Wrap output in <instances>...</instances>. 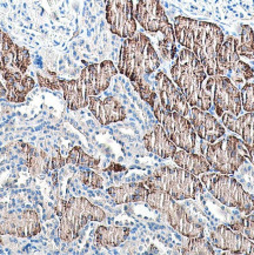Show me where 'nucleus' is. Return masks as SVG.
<instances>
[{
	"mask_svg": "<svg viewBox=\"0 0 254 255\" xmlns=\"http://www.w3.org/2000/svg\"><path fill=\"white\" fill-rule=\"evenodd\" d=\"M173 28L175 40L199 59L208 76H216L217 54L225 39L223 29L212 22L187 17L175 18Z\"/></svg>",
	"mask_w": 254,
	"mask_h": 255,
	"instance_id": "obj_1",
	"label": "nucleus"
},
{
	"mask_svg": "<svg viewBox=\"0 0 254 255\" xmlns=\"http://www.w3.org/2000/svg\"><path fill=\"white\" fill-rule=\"evenodd\" d=\"M171 78L191 107L210 111L213 77H210L200 60L187 48L179 51L171 67Z\"/></svg>",
	"mask_w": 254,
	"mask_h": 255,
	"instance_id": "obj_2",
	"label": "nucleus"
},
{
	"mask_svg": "<svg viewBox=\"0 0 254 255\" xmlns=\"http://www.w3.org/2000/svg\"><path fill=\"white\" fill-rule=\"evenodd\" d=\"M117 73H119L118 68L113 61L104 60L85 67L77 79H60L61 92L68 109L78 111L89 106L90 98L105 92Z\"/></svg>",
	"mask_w": 254,
	"mask_h": 255,
	"instance_id": "obj_3",
	"label": "nucleus"
},
{
	"mask_svg": "<svg viewBox=\"0 0 254 255\" xmlns=\"http://www.w3.org/2000/svg\"><path fill=\"white\" fill-rule=\"evenodd\" d=\"M159 67L160 58L147 35L135 33L124 40L117 68L131 83L149 78Z\"/></svg>",
	"mask_w": 254,
	"mask_h": 255,
	"instance_id": "obj_4",
	"label": "nucleus"
},
{
	"mask_svg": "<svg viewBox=\"0 0 254 255\" xmlns=\"http://www.w3.org/2000/svg\"><path fill=\"white\" fill-rule=\"evenodd\" d=\"M142 182L148 189L164 192L177 201L197 199L204 193V185L201 180L179 166H164L155 169Z\"/></svg>",
	"mask_w": 254,
	"mask_h": 255,
	"instance_id": "obj_5",
	"label": "nucleus"
},
{
	"mask_svg": "<svg viewBox=\"0 0 254 255\" xmlns=\"http://www.w3.org/2000/svg\"><path fill=\"white\" fill-rule=\"evenodd\" d=\"M136 24L149 33H161L162 39L158 41L161 57L173 60L177 53L173 25L168 20L165 9L159 0H138L134 8Z\"/></svg>",
	"mask_w": 254,
	"mask_h": 255,
	"instance_id": "obj_6",
	"label": "nucleus"
},
{
	"mask_svg": "<svg viewBox=\"0 0 254 255\" xmlns=\"http://www.w3.org/2000/svg\"><path fill=\"white\" fill-rule=\"evenodd\" d=\"M105 219V212L90 202L86 198L71 197L64 199L58 237L65 243H71L79 237L81 230L90 221L102 222Z\"/></svg>",
	"mask_w": 254,
	"mask_h": 255,
	"instance_id": "obj_7",
	"label": "nucleus"
},
{
	"mask_svg": "<svg viewBox=\"0 0 254 255\" xmlns=\"http://www.w3.org/2000/svg\"><path fill=\"white\" fill-rule=\"evenodd\" d=\"M251 152L252 147L234 135L207 143L203 149V154L211 169L229 175L234 174L240 168L245 159L251 155Z\"/></svg>",
	"mask_w": 254,
	"mask_h": 255,
	"instance_id": "obj_8",
	"label": "nucleus"
},
{
	"mask_svg": "<svg viewBox=\"0 0 254 255\" xmlns=\"http://www.w3.org/2000/svg\"><path fill=\"white\" fill-rule=\"evenodd\" d=\"M149 207L159 212L167 224L186 238L204 237V227L195 221L177 200L164 192L148 189L145 200Z\"/></svg>",
	"mask_w": 254,
	"mask_h": 255,
	"instance_id": "obj_9",
	"label": "nucleus"
},
{
	"mask_svg": "<svg viewBox=\"0 0 254 255\" xmlns=\"http://www.w3.org/2000/svg\"><path fill=\"white\" fill-rule=\"evenodd\" d=\"M200 180L204 187L223 205L236 208L246 215L254 211V197L246 192L233 176L207 172L201 174Z\"/></svg>",
	"mask_w": 254,
	"mask_h": 255,
	"instance_id": "obj_10",
	"label": "nucleus"
},
{
	"mask_svg": "<svg viewBox=\"0 0 254 255\" xmlns=\"http://www.w3.org/2000/svg\"><path fill=\"white\" fill-rule=\"evenodd\" d=\"M149 107L154 113L155 119L162 126L174 145L180 149L193 152L197 143V134L187 117L177 112H168L162 109L158 99Z\"/></svg>",
	"mask_w": 254,
	"mask_h": 255,
	"instance_id": "obj_11",
	"label": "nucleus"
},
{
	"mask_svg": "<svg viewBox=\"0 0 254 255\" xmlns=\"http://www.w3.org/2000/svg\"><path fill=\"white\" fill-rule=\"evenodd\" d=\"M238 39L227 37L217 54V74L227 77L238 87L254 78V71L249 64L240 60L237 51Z\"/></svg>",
	"mask_w": 254,
	"mask_h": 255,
	"instance_id": "obj_12",
	"label": "nucleus"
},
{
	"mask_svg": "<svg viewBox=\"0 0 254 255\" xmlns=\"http://www.w3.org/2000/svg\"><path fill=\"white\" fill-rule=\"evenodd\" d=\"M106 6V21L111 32L126 39L136 33L133 0H104Z\"/></svg>",
	"mask_w": 254,
	"mask_h": 255,
	"instance_id": "obj_13",
	"label": "nucleus"
},
{
	"mask_svg": "<svg viewBox=\"0 0 254 255\" xmlns=\"http://www.w3.org/2000/svg\"><path fill=\"white\" fill-rule=\"evenodd\" d=\"M40 219L33 209L19 212L0 211V235L32 238L40 233Z\"/></svg>",
	"mask_w": 254,
	"mask_h": 255,
	"instance_id": "obj_14",
	"label": "nucleus"
},
{
	"mask_svg": "<svg viewBox=\"0 0 254 255\" xmlns=\"http://www.w3.org/2000/svg\"><path fill=\"white\" fill-rule=\"evenodd\" d=\"M212 106L218 117L230 113L237 117L242 112V97L240 91L227 77L214 76L212 88Z\"/></svg>",
	"mask_w": 254,
	"mask_h": 255,
	"instance_id": "obj_15",
	"label": "nucleus"
},
{
	"mask_svg": "<svg viewBox=\"0 0 254 255\" xmlns=\"http://www.w3.org/2000/svg\"><path fill=\"white\" fill-rule=\"evenodd\" d=\"M154 87L162 109L188 118L191 113L190 104L173 80L166 76L164 72L159 71L154 76Z\"/></svg>",
	"mask_w": 254,
	"mask_h": 255,
	"instance_id": "obj_16",
	"label": "nucleus"
},
{
	"mask_svg": "<svg viewBox=\"0 0 254 255\" xmlns=\"http://www.w3.org/2000/svg\"><path fill=\"white\" fill-rule=\"evenodd\" d=\"M211 243L218 250L232 254H254V243L233 231L229 225H220L211 233Z\"/></svg>",
	"mask_w": 254,
	"mask_h": 255,
	"instance_id": "obj_17",
	"label": "nucleus"
},
{
	"mask_svg": "<svg viewBox=\"0 0 254 255\" xmlns=\"http://www.w3.org/2000/svg\"><path fill=\"white\" fill-rule=\"evenodd\" d=\"M188 118L197 136L208 143L218 141L226 133L225 126L218 122L217 118L211 114L210 111L191 107V113Z\"/></svg>",
	"mask_w": 254,
	"mask_h": 255,
	"instance_id": "obj_18",
	"label": "nucleus"
},
{
	"mask_svg": "<svg viewBox=\"0 0 254 255\" xmlns=\"http://www.w3.org/2000/svg\"><path fill=\"white\" fill-rule=\"evenodd\" d=\"M87 107L98 120V123L103 126L123 122L126 119L125 107L117 98L112 96L105 98L91 97Z\"/></svg>",
	"mask_w": 254,
	"mask_h": 255,
	"instance_id": "obj_19",
	"label": "nucleus"
},
{
	"mask_svg": "<svg viewBox=\"0 0 254 255\" xmlns=\"http://www.w3.org/2000/svg\"><path fill=\"white\" fill-rule=\"evenodd\" d=\"M1 78L6 87V99L9 103H24L27 94L35 87L33 78L20 72H5L1 73Z\"/></svg>",
	"mask_w": 254,
	"mask_h": 255,
	"instance_id": "obj_20",
	"label": "nucleus"
},
{
	"mask_svg": "<svg viewBox=\"0 0 254 255\" xmlns=\"http://www.w3.org/2000/svg\"><path fill=\"white\" fill-rule=\"evenodd\" d=\"M145 148L162 159H172L178 147L169 139L160 124H157L142 138Z\"/></svg>",
	"mask_w": 254,
	"mask_h": 255,
	"instance_id": "obj_21",
	"label": "nucleus"
},
{
	"mask_svg": "<svg viewBox=\"0 0 254 255\" xmlns=\"http://www.w3.org/2000/svg\"><path fill=\"white\" fill-rule=\"evenodd\" d=\"M221 122L225 128L237 133L247 145L254 147V112H245V114L237 117L225 113L221 117Z\"/></svg>",
	"mask_w": 254,
	"mask_h": 255,
	"instance_id": "obj_22",
	"label": "nucleus"
},
{
	"mask_svg": "<svg viewBox=\"0 0 254 255\" xmlns=\"http://www.w3.org/2000/svg\"><path fill=\"white\" fill-rule=\"evenodd\" d=\"M31 65L30 52L26 48L13 44L4 54L0 57V74L5 72H20L26 74Z\"/></svg>",
	"mask_w": 254,
	"mask_h": 255,
	"instance_id": "obj_23",
	"label": "nucleus"
},
{
	"mask_svg": "<svg viewBox=\"0 0 254 255\" xmlns=\"http://www.w3.org/2000/svg\"><path fill=\"white\" fill-rule=\"evenodd\" d=\"M148 188L144 182H129L122 186H115L107 189V193L116 205L144 202L147 197Z\"/></svg>",
	"mask_w": 254,
	"mask_h": 255,
	"instance_id": "obj_24",
	"label": "nucleus"
},
{
	"mask_svg": "<svg viewBox=\"0 0 254 255\" xmlns=\"http://www.w3.org/2000/svg\"><path fill=\"white\" fill-rule=\"evenodd\" d=\"M129 237V228L124 226H99L94 234V244L98 247L113 248L125 243Z\"/></svg>",
	"mask_w": 254,
	"mask_h": 255,
	"instance_id": "obj_25",
	"label": "nucleus"
},
{
	"mask_svg": "<svg viewBox=\"0 0 254 255\" xmlns=\"http://www.w3.org/2000/svg\"><path fill=\"white\" fill-rule=\"evenodd\" d=\"M172 160L179 167L197 176L211 171L210 165L204 155L185 151V149H177V152L172 156Z\"/></svg>",
	"mask_w": 254,
	"mask_h": 255,
	"instance_id": "obj_26",
	"label": "nucleus"
},
{
	"mask_svg": "<svg viewBox=\"0 0 254 255\" xmlns=\"http://www.w3.org/2000/svg\"><path fill=\"white\" fill-rule=\"evenodd\" d=\"M26 151V166L32 175H40L51 169V154L39 151L30 145H24Z\"/></svg>",
	"mask_w": 254,
	"mask_h": 255,
	"instance_id": "obj_27",
	"label": "nucleus"
},
{
	"mask_svg": "<svg viewBox=\"0 0 254 255\" xmlns=\"http://www.w3.org/2000/svg\"><path fill=\"white\" fill-rule=\"evenodd\" d=\"M65 161H66L68 165H74L78 166V167L90 169H97L99 167L100 163L99 160L87 154V153L79 146L73 147V148L68 152L67 156L65 158Z\"/></svg>",
	"mask_w": 254,
	"mask_h": 255,
	"instance_id": "obj_28",
	"label": "nucleus"
},
{
	"mask_svg": "<svg viewBox=\"0 0 254 255\" xmlns=\"http://www.w3.org/2000/svg\"><path fill=\"white\" fill-rule=\"evenodd\" d=\"M237 51L240 57L254 59V29L250 25H242Z\"/></svg>",
	"mask_w": 254,
	"mask_h": 255,
	"instance_id": "obj_29",
	"label": "nucleus"
},
{
	"mask_svg": "<svg viewBox=\"0 0 254 255\" xmlns=\"http://www.w3.org/2000/svg\"><path fill=\"white\" fill-rule=\"evenodd\" d=\"M182 254H214L213 246L204 237L187 238L186 243L181 247Z\"/></svg>",
	"mask_w": 254,
	"mask_h": 255,
	"instance_id": "obj_30",
	"label": "nucleus"
},
{
	"mask_svg": "<svg viewBox=\"0 0 254 255\" xmlns=\"http://www.w3.org/2000/svg\"><path fill=\"white\" fill-rule=\"evenodd\" d=\"M132 86L134 87L136 93L139 94V97L145 101L146 104L151 105L154 104V101L158 99L157 92H155L154 83H151L149 78H144V79H140L138 81H133Z\"/></svg>",
	"mask_w": 254,
	"mask_h": 255,
	"instance_id": "obj_31",
	"label": "nucleus"
},
{
	"mask_svg": "<svg viewBox=\"0 0 254 255\" xmlns=\"http://www.w3.org/2000/svg\"><path fill=\"white\" fill-rule=\"evenodd\" d=\"M229 226L233 231L243 234L244 237H246L254 243V215L247 214V217L245 218L239 219L237 221H232Z\"/></svg>",
	"mask_w": 254,
	"mask_h": 255,
	"instance_id": "obj_32",
	"label": "nucleus"
},
{
	"mask_svg": "<svg viewBox=\"0 0 254 255\" xmlns=\"http://www.w3.org/2000/svg\"><path fill=\"white\" fill-rule=\"evenodd\" d=\"M37 80L39 86L48 88L52 91H61L60 78L52 71L37 72Z\"/></svg>",
	"mask_w": 254,
	"mask_h": 255,
	"instance_id": "obj_33",
	"label": "nucleus"
},
{
	"mask_svg": "<svg viewBox=\"0 0 254 255\" xmlns=\"http://www.w3.org/2000/svg\"><path fill=\"white\" fill-rule=\"evenodd\" d=\"M242 106L245 112H254V84L245 83L240 90Z\"/></svg>",
	"mask_w": 254,
	"mask_h": 255,
	"instance_id": "obj_34",
	"label": "nucleus"
},
{
	"mask_svg": "<svg viewBox=\"0 0 254 255\" xmlns=\"http://www.w3.org/2000/svg\"><path fill=\"white\" fill-rule=\"evenodd\" d=\"M79 180L85 186L91 188H103L104 187V179L98 173L94 171H80L79 172Z\"/></svg>",
	"mask_w": 254,
	"mask_h": 255,
	"instance_id": "obj_35",
	"label": "nucleus"
},
{
	"mask_svg": "<svg viewBox=\"0 0 254 255\" xmlns=\"http://www.w3.org/2000/svg\"><path fill=\"white\" fill-rule=\"evenodd\" d=\"M13 44H14V42L12 41V39L9 38L2 29H0V57H1Z\"/></svg>",
	"mask_w": 254,
	"mask_h": 255,
	"instance_id": "obj_36",
	"label": "nucleus"
},
{
	"mask_svg": "<svg viewBox=\"0 0 254 255\" xmlns=\"http://www.w3.org/2000/svg\"><path fill=\"white\" fill-rule=\"evenodd\" d=\"M4 97H6V87H5V85L0 81V99Z\"/></svg>",
	"mask_w": 254,
	"mask_h": 255,
	"instance_id": "obj_37",
	"label": "nucleus"
}]
</instances>
